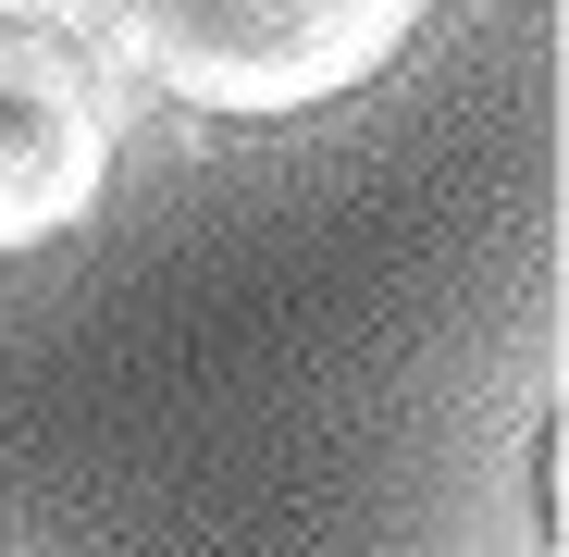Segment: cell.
<instances>
[{
    "mask_svg": "<svg viewBox=\"0 0 569 557\" xmlns=\"http://www.w3.org/2000/svg\"><path fill=\"white\" fill-rule=\"evenodd\" d=\"M446 0H87V50L211 125H298L359 100Z\"/></svg>",
    "mask_w": 569,
    "mask_h": 557,
    "instance_id": "6da1fadb",
    "label": "cell"
},
{
    "mask_svg": "<svg viewBox=\"0 0 569 557\" xmlns=\"http://www.w3.org/2000/svg\"><path fill=\"white\" fill-rule=\"evenodd\" d=\"M112 149H124L112 62L50 13H13L0 26V260H26L100 211Z\"/></svg>",
    "mask_w": 569,
    "mask_h": 557,
    "instance_id": "7a4b0ae2",
    "label": "cell"
}]
</instances>
